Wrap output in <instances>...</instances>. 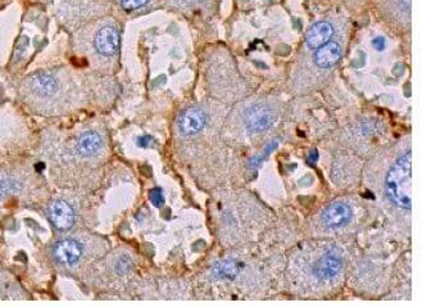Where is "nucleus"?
<instances>
[{
	"label": "nucleus",
	"instance_id": "nucleus-19",
	"mask_svg": "<svg viewBox=\"0 0 422 307\" xmlns=\"http://www.w3.org/2000/svg\"><path fill=\"white\" fill-rule=\"evenodd\" d=\"M317 158H318V157H317V154L314 152V154H311V157H309L308 162H309V163H315V162L317 161Z\"/></svg>",
	"mask_w": 422,
	"mask_h": 307
},
{
	"label": "nucleus",
	"instance_id": "nucleus-10",
	"mask_svg": "<svg viewBox=\"0 0 422 307\" xmlns=\"http://www.w3.org/2000/svg\"><path fill=\"white\" fill-rule=\"evenodd\" d=\"M342 268H343V262L338 254L332 252L325 254L315 266L316 277L328 280L331 278L337 277Z\"/></svg>",
	"mask_w": 422,
	"mask_h": 307
},
{
	"label": "nucleus",
	"instance_id": "nucleus-7",
	"mask_svg": "<svg viewBox=\"0 0 422 307\" xmlns=\"http://www.w3.org/2000/svg\"><path fill=\"white\" fill-rule=\"evenodd\" d=\"M275 121V114L269 107L254 106L246 114V129L252 132L267 130Z\"/></svg>",
	"mask_w": 422,
	"mask_h": 307
},
{
	"label": "nucleus",
	"instance_id": "nucleus-4",
	"mask_svg": "<svg viewBox=\"0 0 422 307\" xmlns=\"http://www.w3.org/2000/svg\"><path fill=\"white\" fill-rule=\"evenodd\" d=\"M352 219V208L346 202H334L325 210L323 223L329 229H339L346 226Z\"/></svg>",
	"mask_w": 422,
	"mask_h": 307
},
{
	"label": "nucleus",
	"instance_id": "nucleus-11",
	"mask_svg": "<svg viewBox=\"0 0 422 307\" xmlns=\"http://www.w3.org/2000/svg\"><path fill=\"white\" fill-rule=\"evenodd\" d=\"M334 35V27L329 22H317L309 29L307 34V46L311 49H318L320 46L330 41Z\"/></svg>",
	"mask_w": 422,
	"mask_h": 307
},
{
	"label": "nucleus",
	"instance_id": "nucleus-8",
	"mask_svg": "<svg viewBox=\"0 0 422 307\" xmlns=\"http://www.w3.org/2000/svg\"><path fill=\"white\" fill-rule=\"evenodd\" d=\"M95 49L99 52L101 55L111 57L117 52L118 46H120V38H118V32L115 27L107 26L103 27L98 31L97 36H95Z\"/></svg>",
	"mask_w": 422,
	"mask_h": 307
},
{
	"label": "nucleus",
	"instance_id": "nucleus-2",
	"mask_svg": "<svg viewBox=\"0 0 422 307\" xmlns=\"http://www.w3.org/2000/svg\"><path fill=\"white\" fill-rule=\"evenodd\" d=\"M84 254L83 245L73 238L62 239L52 248L54 261L62 266H73Z\"/></svg>",
	"mask_w": 422,
	"mask_h": 307
},
{
	"label": "nucleus",
	"instance_id": "nucleus-17",
	"mask_svg": "<svg viewBox=\"0 0 422 307\" xmlns=\"http://www.w3.org/2000/svg\"><path fill=\"white\" fill-rule=\"evenodd\" d=\"M372 46L377 49V52H381V50H384L385 46H386V40L383 36H377V38L372 40Z\"/></svg>",
	"mask_w": 422,
	"mask_h": 307
},
{
	"label": "nucleus",
	"instance_id": "nucleus-9",
	"mask_svg": "<svg viewBox=\"0 0 422 307\" xmlns=\"http://www.w3.org/2000/svg\"><path fill=\"white\" fill-rule=\"evenodd\" d=\"M342 57V48L335 41H328L320 46L315 53V62L321 69H330Z\"/></svg>",
	"mask_w": 422,
	"mask_h": 307
},
{
	"label": "nucleus",
	"instance_id": "nucleus-3",
	"mask_svg": "<svg viewBox=\"0 0 422 307\" xmlns=\"http://www.w3.org/2000/svg\"><path fill=\"white\" fill-rule=\"evenodd\" d=\"M26 86L29 93L38 98H49L59 89L57 79L50 74H43V72L29 77Z\"/></svg>",
	"mask_w": 422,
	"mask_h": 307
},
{
	"label": "nucleus",
	"instance_id": "nucleus-16",
	"mask_svg": "<svg viewBox=\"0 0 422 307\" xmlns=\"http://www.w3.org/2000/svg\"><path fill=\"white\" fill-rule=\"evenodd\" d=\"M149 197H150V200H152V203H153L155 207H161L162 205L164 203L163 192H162V189H160V188L153 189V191L150 192V194H149Z\"/></svg>",
	"mask_w": 422,
	"mask_h": 307
},
{
	"label": "nucleus",
	"instance_id": "nucleus-14",
	"mask_svg": "<svg viewBox=\"0 0 422 307\" xmlns=\"http://www.w3.org/2000/svg\"><path fill=\"white\" fill-rule=\"evenodd\" d=\"M239 271L240 269H239L238 262L232 261V260L218 262L213 268V274L218 279L234 280L235 278L238 277Z\"/></svg>",
	"mask_w": 422,
	"mask_h": 307
},
{
	"label": "nucleus",
	"instance_id": "nucleus-13",
	"mask_svg": "<svg viewBox=\"0 0 422 307\" xmlns=\"http://www.w3.org/2000/svg\"><path fill=\"white\" fill-rule=\"evenodd\" d=\"M22 188L21 180L12 175H0V200L7 198L8 196L20 192Z\"/></svg>",
	"mask_w": 422,
	"mask_h": 307
},
{
	"label": "nucleus",
	"instance_id": "nucleus-1",
	"mask_svg": "<svg viewBox=\"0 0 422 307\" xmlns=\"http://www.w3.org/2000/svg\"><path fill=\"white\" fill-rule=\"evenodd\" d=\"M411 183H412V166H411V151L402 154L393 165L385 182L386 194L395 206L405 210L412 207L411 198Z\"/></svg>",
	"mask_w": 422,
	"mask_h": 307
},
{
	"label": "nucleus",
	"instance_id": "nucleus-15",
	"mask_svg": "<svg viewBox=\"0 0 422 307\" xmlns=\"http://www.w3.org/2000/svg\"><path fill=\"white\" fill-rule=\"evenodd\" d=\"M149 0H121V6L125 11H135L146 6Z\"/></svg>",
	"mask_w": 422,
	"mask_h": 307
},
{
	"label": "nucleus",
	"instance_id": "nucleus-18",
	"mask_svg": "<svg viewBox=\"0 0 422 307\" xmlns=\"http://www.w3.org/2000/svg\"><path fill=\"white\" fill-rule=\"evenodd\" d=\"M149 140H150V138H149V137H146V139L139 138V144H140V146H146V144H148V142H149Z\"/></svg>",
	"mask_w": 422,
	"mask_h": 307
},
{
	"label": "nucleus",
	"instance_id": "nucleus-5",
	"mask_svg": "<svg viewBox=\"0 0 422 307\" xmlns=\"http://www.w3.org/2000/svg\"><path fill=\"white\" fill-rule=\"evenodd\" d=\"M50 221L58 231H67L75 224V211L67 202L57 200L48 208Z\"/></svg>",
	"mask_w": 422,
	"mask_h": 307
},
{
	"label": "nucleus",
	"instance_id": "nucleus-12",
	"mask_svg": "<svg viewBox=\"0 0 422 307\" xmlns=\"http://www.w3.org/2000/svg\"><path fill=\"white\" fill-rule=\"evenodd\" d=\"M101 148V138L94 131H87L77 140V154L83 157H92Z\"/></svg>",
	"mask_w": 422,
	"mask_h": 307
},
{
	"label": "nucleus",
	"instance_id": "nucleus-6",
	"mask_svg": "<svg viewBox=\"0 0 422 307\" xmlns=\"http://www.w3.org/2000/svg\"><path fill=\"white\" fill-rule=\"evenodd\" d=\"M204 125L206 114L202 108L195 106L186 108L178 118V129L186 137L197 135L199 131L203 130Z\"/></svg>",
	"mask_w": 422,
	"mask_h": 307
}]
</instances>
